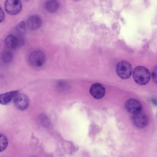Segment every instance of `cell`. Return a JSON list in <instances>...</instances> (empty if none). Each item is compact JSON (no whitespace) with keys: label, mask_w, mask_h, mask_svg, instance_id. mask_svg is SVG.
I'll return each mask as SVG.
<instances>
[{"label":"cell","mask_w":157,"mask_h":157,"mask_svg":"<svg viewBox=\"0 0 157 157\" xmlns=\"http://www.w3.org/2000/svg\"><path fill=\"white\" fill-rule=\"evenodd\" d=\"M133 78L135 82L140 85L147 84L150 78V73L145 67L139 66L136 67L133 71Z\"/></svg>","instance_id":"obj_1"},{"label":"cell","mask_w":157,"mask_h":157,"mask_svg":"<svg viewBox=\"0 0 157 157\" xmlns=\"http://www.w3.org/2000/svg\"><path fill=\"white\" fill-rule=\"evenodd\" d=\"M45 59V56L43 52L40 50H36L29 54L28 60L29 63L32 66L40 67L44 64Z\"/></svg>","instance_id":"obj_2"},{"label":"cell","mask_w":157,"mask_h":157,"mask_svg":"<svg viewBox=\"0 0 157 157\" xmlns=\"http://www.w3.org/2000/svg\"><path fill=\"white\" fill-rule=\"evenodd\" d=\"M116 70L119 77L124 79L129 78L132 73L131 65L126 61H122L119 62L117 66Z\"/></svg>","instance_id":"obj_3"},{"label":"cell","mask_w":157,"mask_h":157,"mask_svg":"<svg viewBox=\"0 0 157 157\" xmlns=\"http://www.w3.org/2000/svg\"><path fill=\"white\" fill-rule=\"evenodd\" d=\"M5 9L9 14H17L21 11L22 5L20 0H6L4 4Z\"/></svg>","instance_id":"obj_4"},{"label":"cell","mask_w":157,"mask_h":157,"mask_svg":"<svg viewBox=\"0 0 157 157\" xmlns=\"http://www.w3.org/2000/svg\"><path fill=\"white\" fill-rule=\"evenodd\" d=\"M24 43L23 40L13 35L7 36L4 40L6 47L10 49H15L21 46Z\"/></svg>","instance_id":"obj_5"},{"label":"cell","mask_w":157,"mask_h":157,"mask_svg":"<svg viewBox=\"0 0 157 157\" xmlns=\"http://www.w3.org/2000/svg\"><path fill=\"white\" fill-rule=\"evenodd\" d=\"M125 107L129 113L134 114L141 112L142 105L141 103L136 99H130L126 102Z\"/></svg>","instance_id":"obj_6"},{"label":"cell","mask_w":157,"mask_h":157,"mask_svg":"<svg viewBox=\"0 0 157 157\" xmlns=\"http://www.w3.org/2000/svg\"><path fill=\"white\" fill-rule=\"evenodd\" d=\"M132 120L135 126L139 128H144L148 124L147 116L141 112L133 114Z\"/></svg>","instance_id":"obj_7"},{"label":"cell","mask_w":157,"mask_h":157,"mask_svg":"<svg viewBox=\"0 0 157 157\" xmlns=\"http://www.w3.org/2000/svg\"><path fill=\"white\" fill-rule=\"evenodd\" d=\"M14 102L16 107L21 110L26 109L29 106L28 98L24 94H18L14 98Z\"/></svg>","instance_id":"obj_8"},{"label":"cell","mask_w":157,"mask_h":157,"mask_svg":"<svg viewBox=\"0 0 157 157\" xmlns=\"http://www.w3.org/2000/svg\"><path fill=\"white\" fill-rule=\"evenodd\" d=\"M90 92L94 98L100 99L104 96L105 90L102 85L99 83H95L92 85L90 87Z\"/></svg>","instance_id":"obj_9"},{"label":"cell","mask_w":157,"mask_h":157,"mask_svg":"<svg viewBox=\"0 0 157 157\" xmlns=\"http://www.w3.org/2000/svg\"><path fill=\"white\" fill-rule=\"evenodd\" d=\"M27 25L32 30H36L39 29L41 26L42 20L38 15H33L29 17L27 21Z\"/></svg>","instance_id":"obj_10"},{"label":"cell","mask_w":157,"mask_h":157,"mask_svg":"<svg viewBox=\"0 0 157 157\" xmlns=\"http://www.w3.org/2000/svg\"><path fill=\"white\" fill-rule=\"evenodd\" d=\"M18 93V90H14L1 94L0 95V103L3 105L8 104Z\"/></svg>","instance_id":"obj_11"},{"label":"cell","mask_w":157,"mask_h":157,"mask_svg":"<svg viewBox=\"0 0 157 157\" xmlns=\"http://www.w3.org/2000/svg\"><path fill=\"white\" fill-rule=\"evenodd\" d=\"M57 0H47L45 3V7L47 11L50 13L56 12L59 8Z\"/></svg>","instance_id":"obj_12"},{"label":"cell","mask_w":157,"mask_h":157,"mask_svg":"<svg viewBox=\"0 0 157 157\" xmlns=\"http://www.w3.org/2000/svg\"><path fill=\"white\" fill-rule=\"evenodd\" d=\"M1 58L2 61L5 63H9L11 62L13 58V54L9 51H5L2 53Z\"/></svg>","instance_id":"obj_13"},{"label":"cell","mask_w":157,"mask_h":157,"mask_svg":"<svg viewBox=\"0 0 157 157\" xmlns=\"http://www.w3.org/2000/svg\"><path fill=\"white\" fill-rule=\"evenodd\" d=\"M8 144V140L4 135L1 134L0 137V152L5 150Z\"/></svg>","instance_id":"obj_14"},{"label":"cell","mask_w":157,"mask_h":157,"mask_svg":"<svg viewBox=\"0 0 157 157\" xmlns=\"http://www.w3.org/2000/svg\"><path fill=\"white\" fill-rule=\"evenodd\" d=\"M16 30L20 34L23 33L25 29V24L24 21H22L20 22L16 26Z\"/></svg>","instance_id":"obj_15"},{"label":"cell","mask_w":157,"mask_h":157,"mask_svg":"<svg viewBox=\"0 0 157 157\" xmlns=\"http://www.w3.org/2000/svg\"><path fill=\"white\" fill-rule=\"evenodd\" d=\"M152 76L154 82L157 83V66L153 69L152 72Z\"/></svg>","instance_id":"obj_16"},{"label":"cell","mask_w":157,"mask_h":157,"mask_svg":"<svg viewBox=\"0 0 157 157\" xmlns=\"http://www.w3.org/2000/svg\"><path fill=\"white\" fill-rule=\"evenodd\" d=\"M4 12L2 8H0V20L1 22H2L4 20Z\"/></svg>","instance_id":"obj_17"},{"label":"cell","mask_w":157,"mask_h":157,"mask_svg":"<svg viewBox=\"0 0 157 157\" xmlns=\"http://www.w3.org/2000/svg\"><path fill=\"white\" fill-rule=\"evenodd\" d=\"M21 1H22L23 2H26L29 1V0H20Z\"/></svg>","instance_id":"obj_18"},{"label":"cell","mask_w":157,"mask_h":157,"mask_svg":"<svg viewBox=\"0 0 157 157\" xmlns=\"http://www.w3.org/2000/svg\"></svg>","instance_id":"obj_19"},{"label":"cell","mask_w":157,"mask_h":157,"mask_svg":"<svg viewBox=\"0 0 157 157\" xmlns=\"http://www.w3.org/2000/svg\"></svg>","instance_id":"obj_20"}]
</instances>
